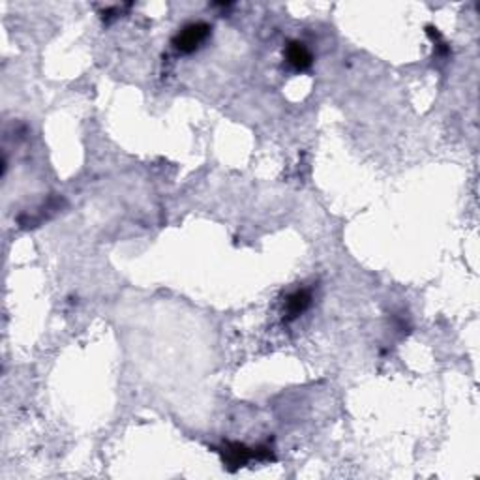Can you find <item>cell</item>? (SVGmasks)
I'll use <instances>...</instances> for the list:
<instances>
[{
    "label": "cell",
    "instance_id": "cell-4",
    "mask_svg": "<svg viewBox=\"0 0 480 480\" xmlns=\"http://www.w3.org/2000/svg\"><path fill=\"white\" fill-rule=\"evenodd\" d=\"M309 302H312V295H309L306 289H298V291H295L293 295H289L286 302L287 319H297L298 315H302L304 312L309 308Z\"/></svg>",
    "mask_w": 480,
    "mask_h": 480
},
{
    "label": "cell",
    "instance_id": "cell-2",
    "mask_svg": "<svg viewBox=\"0 0 480 480\" xmlns=\"http://www.w3.org/2000/svg\"><path fill=\"white\" fill-rule=\"evenodd\" d=\"M223 462L231 471L239 467H244L252 458H255V451L248 448V446L240 445V443H227L223 448Z\"/></svg>",
    "mask_w": 480,
    "mask_h": 480
},
{
    "label": "cell",
    "instance_id": "cell-3",
    "mask_svg": "<svg viewBox=\"0 0 480 480\" xmlns=\"http://www.w3.org/2000/svg\"><path fill=\"white\" fill-rule=\"evenodd\" d=\"M286 58L295 69H308L312 62H314L312 53L302 41H291L286 49Z\"/></svg>",
    "mask_w": 480,
    "mask_h": 480
},
{
    "label": "cell",
    "instance_id": "cell-1",
    "mask_svg": "<svg viewBox=\"0 0 480 480\" xmlns=\"http://www.w3.org/2000/svg\"><path fill=\"white\" fill-rule=\"evenodd\" d=\"M211 27L206 23H192L186 25L175 38L173 46L177 47L180 53H194L197 51L211 36Z\"/></svg>",
    "mask_w": 480,
    "mask_h": 480
}]
</instances>
